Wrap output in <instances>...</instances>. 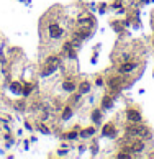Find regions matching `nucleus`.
Segmentation results:
<instances>
[{"label":"nucleus","mask_w":154,"mask_h":159,"mask_svg":"<svg viewBox=\"0 0 154 159\" xmlns=\"http://www.w3.org/2000/svg\"><path fill=\"white\" fill-rule=\"evenodd\" d=\"M143 149H144V143L143 141H133L125 151H128V153H129V151H133V153H139V151H143Z\"/></svg>","instance_id":"obj_2"},{"label":"nucleus","mask_w":154,"mask_h":159,"mask_svg":"<svg viewBox=\"0 0 154 159\" xmlns=\"http://www.w3.org/2000/svg\"><path fill=\"white\" fill-rule=\"evenodd\" d=\"M79 90H80V93H85V92H89V90H90V84L82 82V84H80V87H79Z\"/></svg>","instance_id":"obj_8"},{"label":"nucleus","mask_w":154,"mask_h":159,"mask_svg":"<svg viewBox=\"0 0 154 159\" xmlns=\"http://www.w3.org/2000/svg\"><path fill=\"white\" fill-rule=\"evenodd\" d=\"M102 105L105 108H108V107H112V100H110V97H105L103 102H102Z\"/></svg>","instance_id":"obj_12"},{"label":"nucleus","mask_w":154,"mask_h":159,"mask_svg":"<svg viewBox=\"0 0 154 159\" xmlns=\"http://www.w3.org/2000/svg\"><path fill=\"white\" fill-rule=\"evenodd\" d=\"M103 134H107V136H113V134H115V126H113V125H107L103 128Z\"/></svg>","instance_id":"obj_6"},{"label":"nucleus","mask_w":154,"mask_h":159,"mask_svg":"<svg viewBox=\"0 0 154 159\" xmlns=\"http://www.w3.org/2000/svg\"><path fill=\"white\" fill-rule=\"evenodd\" d=\"M136 66H138L136 63H126V64H123V66L120 67V72H123V74H128V72L135 71Z\"/></svg>","instance_id":"obj_5"},{"label":"nucleus","mask_w":154,"mask_h":159,"mask_svg":"<svg viewBox=\"0 0 154 159\" xmlns=\"http://www.w3.org/2000/svg\"><path fill=\"white\" fill-rule=\"evenodd\" d=\"M87 36H89V31H87V30H84V31H79V35H75V38L84 39V38H87Z\"/></svg>","instance_id":"obj_11"},{"label":"nucleus","mask_w":154,"mask_h":159,"mask_svg":"<svg viewBox=\"0 0 154 159\" xmlns=\"http://www.w3.org/2000/svg\"><path fill=\"white\" fill-rule=\"evenodd\" d=\"M39 130H41L43 133H48V128H46V126H39Z\"/></svg>","instance_id":"obj_18"},{"label":"nucleus","mask_w":154,"mask_h":159,"mask_svg":"<svg viewBox=\"0 0 154 159\" xmlns=\"http://www.w3.org/2000/svg\"><path fill=\"white\" fill-rule=\"evenodd\" d=\"M71 115H72V110L71 108H66V110H64V113H62V118H64V120H67Z\"/></svg>","instance_id":"obj_13"},{"label":"nucleus","mask_w":154,"mask_h":159,"mask_svg":"<svg viewBox=\"0 0 154 159\" xmlns=\"http://www.w3.org/2000/svg\"><path fill=\"white\" fill-rule=\"evenodd\" d=\"M92 118H94L95 121L100 120V112H99V110H95V112H94V117H92Z\"/></svg>","instance_id":"obj_16"},{"label":"nucleus","mask_w":154,"mask_h":159,"mask_svg":"<svg viewBox=\"0 0 154 159\" xmlns=\"http://www.w3.org/2000/svg\"><path fill=\"white\" fill-rule=\"evenodd\" d=\"M12 90H13L15 93H18V92H20V84H17V82L12 84Z\"/></svg>","instance_id":"obj_14"},{"label":"nucleus","mask_w":154,"mask_h":159,"mask_svg":"<svg viewBox=\"0 0 154 159\" xmlns=\"http://www.w3.org/2000/svg\"><path fill=\"white\" fill-rule=\"evenodd\" d=\"M62 87H64V90H69V92H72V90H74V89H75V85L72 84V82H64V85H62Z\"/></svg>","instance_id":"obj_10"},{"label":"nucleus","mask_w":154,"mask_h":159,"mask_svg":"<svg viewBox=\"0 0 154 159\" xmlns=\"http://www.w3.org/2000/svg\"><path fill=\"white\" fill-rule=\"evenodd\" d=\"M77 25L79 26H92V18H82L77 22Z\"/></svg>","instance_id":"obj_7"},{"label":"nucleus","mask_w":154,"mask_h":159,"mask_svg":"<svg viewBox=\"0 0 154 159\" xmlns=\"http://www.w3.org/2000/svg\"><path fill=\"white\" fill-rule=\"evenodd\" d=\"M94 133H95V128H89V130H84V131L80 133V136L87 138V136H90V134H94Z\"/></svg>","instance_id":"obj_9"},{"label":"nucleus","mask_w":154,"mask_h":159,"mask_svg":"<svg viewBox=\"0 0 154 159\" xmlns=\"http://www.w3.org/2000/svg\"><path fill=\"white\" fill-rule=\"evenodd\" d=\"M126 117H128L129 121H135V123H139L141 121V115H139V112H136V110H128Z\"/></svg>","instance_id":"obj_3"},{"label":"nucleus","mask_w":154,"mask_h":159,"mask_svg":"<svg viewBox=\"0 0 154 159\" xmlns=\"http://www.w3.org/2000/svg\"><path fill=\"white\" fill-rule=\"evenodd\" d=\"M49 35H51V38H59L62 35V30L58 25H49Z\"/></svg>","instance_id":"obj_4"},{"label":"nucleus","mask_w":154,"mask_h":159,"mask_svg":"<svg viewBox=\"0 0 154 159\" xmlns=\"http://www.w3.org/2000/svg\"><path fill=\"white\" fill-rule=\"evenodd\" d=\"M118 157H120V159H125V157H129V154H123V153H120V154H118Z\"/></svg>","instance_id":"obj_17"},{"label":"nucleus","mask_w":154,"mask_h":159,"mask_svg":"<svg viewBox=\"0 0 154 159\" xmlns=\"http://www.w3.org/2000/svg\"><path fill=\"white\" fill-rule=\"evenodd\" d=\"M66 138H67V140H75V138H77V133H75V131L67 133V134H66Z\"/></svg>","instance_id":"obj_15"},{"label":"nucleus","mask_w":154,"mask_h":159,"mask_svg":"<svg viewBox=\"0 0 154 159\" xmlns=\"http://www.w3.org/2000/svg\"><path fill=\"white\" fill-rule=\"evenodd\" d=\"M126 133L129 134V136H149V131L144 128V126H136V128H128Z\"/></svg>","instance_id":"obj_1"}]
</instances>
